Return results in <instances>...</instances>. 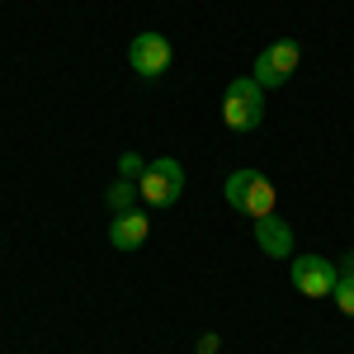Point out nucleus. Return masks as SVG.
Listing matches in <instances>:
<instances>
[{
  "label": "nucleus",
  "instance_id": "nucleus-1",
  "mask_svg": "<svg viewBox=\"0 0 354 354\" xmlns=\"http://www.w3.org/2000/svg\"><path fill=\"white\" fill-rule=\"evenodd\" d=\"M222 198H227V208H236V213H245V218H270V213H279V189H274V180L265 175V170H232L227 180H222Z\"/></svg>",
  "mask_w": 354,
  "mask_h": 354
},
{
  "label": "nucleus",
  "instance_id": "nucleus-2",
  "mask_svg": "<svg viewBox=\"0 0 354 354\" xmlns=\"http://www.w3.org/2000/svg\"><path fill=\"white\" fill-rule=\"evenodd\" d=\"M260 118H265V90H260V81L250 71L245 76H232L227 90H222V123L232 133H255Z\"/></svg>",
  "mask_w": 354,
  "mask_h": 354
},
{
  "label": "nucleus",
  "instance_id": "nucleus-3",
  "mask_svg": "<svg viewBox=\"0 0 354 354\" xmlns=\"http://www.w3.org/2000/svg\"><path fill=\"white\" fill-rule=\"evenodd\" d=\"M137 194H142L147 208H170V203H180V194H185V165L175 161V156L147 161L142 180H137Z\"/></svg>",
  "mask_w": 354,
  "mask_h": 354
},
{
  "label": "nucleus",
  "instance_id": "nucleus-4",
  "mask_svg": "<svg viewBox=\"0 0 354 354\" xmlns=\"http://www.w3.org/2000/svg\"><path fill=\"white\" fill-rule=\"evenodd\" d=\"M298 66H302V48L293 38H279V43H270L265 53L255 57L250 76L260 81V90H279V85H288L298 76Z\"/></svg>",
  "mask_w": 354,
  "mask_h": 354
},
{
  "label": "nucleus",
  "instance_id": "nucleus-5",
  "mask_svg": "<svg viewBox=\"0 0 354 354\" xmlns=\"http://www.w3.org/2000/svg\"><path fill=\"white\" fill-rule=\"evenodd\" d=\"M170 62H175V48L165 43V33H156V28L133 33V43H128V66H133L142 81L165 76V71H170Z\"/></svg>",
  "mask_w": 354,
  "mask_h": 354
},
{
  "label": "nucleus",
  "instance_id": "nucleus-6",
  "mask_svg": "<svg viewBox=\"0 0 354 354\" xmlns=\"http://www.w3.org/2000/svg\"><path fill=\"white\" fill-rule=\"evenodd\" d=\"M288 279H293V288H298L302 298H330V288H335L340 270L330 265L326 255H293Z\"/></svg>",
  "mask_w": 354,
  "mask_h": 354
},
{
  "label": "nucleus",
  "instance_id": "nucleus-7",
  "mask_svg": "<svg viewBox=\"0 0 354 354\" xmlns=\"http://www.w3.org/2000/svg\"><path fill=\"white\" fill-rule=\"evenodd\" d=\"M151 236V218L142 213V208H128V213H113L109 218V245L113 250H123V255H133L142 250Z\"/></svg>",
  "mask_w": 354,
  "mask_h": 354
},
{
  "label": "nucleus",
  "instance_id": "nucleus-8",
  "mask_svg": "<svg viewBox=\"0 0 354 354\" xmlns=\"http://www.w3.org/2000/svg\"><path fill=\"white\" fill-rule=\"evenodd\" d=\"M255 245L270 255V260H293V227L270 213V218H255Z\"/></svg>",
  "mask_w": 354,
  "mask_h": 354
},
{
  "label": "nucleus",
  "instance_id": "nucleus-9",
  "mask_svg": "<svg viewBox=\"0 0 354 354\" xmlns=\"http://www.w3.org/2000/svg\"><path fill=\"white\" fill-rule=\"evenodd\" d=\"M104 198H109L113 213H128V208H137V198H142V194H137V180H123V175H118V180L109 185V194H104Z\"/></svg>",
  "mask_w": 354,
  "mask_h": 354
},
{
  "label": "nucleus",
  "instance_id": "nucleus-10",
  "mask_svg": "<svg viewBox=\"0 0 354 354\" xmlns=\"http://www.w3.org/2000/svg\"><path fill=\"white\" fill-rule=\"evenodd\" d=\"M330 302H335L345 317H354V274H340V279H335V288H330Z\"/></svg>",
  "mask_w": 354,
  "mask_h": 354
},
{
  "label": "nucleus",
  "instance_id": "nucleus-11",
  "mask_svg": "<svg viewBox=\"0 0 354 354\" xmlns=\"http://www.w3.org/2000/svg\"><path fill=\"white\" fill-rule=\"evenodd\" d=\"M142 170H147V161H142L137 151H123V156H118V175H123V180H142Z\"/></svg>",
  "mask_w": 354,
  "mask_h": 354
},
{
  "label": "nucleus",
  "instance_id": "nucleus-12",
  "mask_svg": "<svg viewBox=\"0 0 354 354\" xmlns=\"http://www.w3.org/2000/svg\"><path fill=\"white\" fill-rule=\"evenodd\" d=\"M222 350V335L218 330H203L198 340H194V354H218Z\"/></svg>",
  "mask_w": 354,
  "mask_h": 354
},
{
  "label": "nucleus",
  "instance_id": "nucleus-13",
  "mask_svg": "<svg viewBox=\"0 0 354 354\" xmlns=\"http://www.w3.org/2000/svg\"><path fill=\"white\" fill-rule=\"evenodd\" d=\"M335 270H340V274H354V250H345V255H340V265H335Z\"/></svg>",
  "mask_w": 354,
  "mask_h": 354
}]
</instances>
